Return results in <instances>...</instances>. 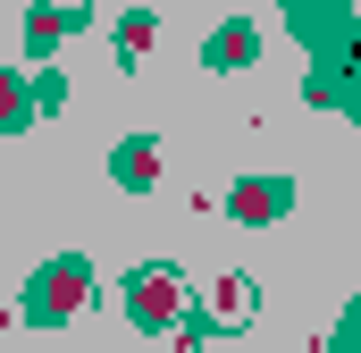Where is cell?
<instances>
[{"label": "cell", "mask_w": 361, "mask_h": 353, "mask_svg": "<svg viewBox=\"0 0 361 353\" xmlns=\"http://www.w3.org/2000/svg\"><path fill=\"white\" fill-rule=\"evenodd\" d=\"M202 311H210V328H252V311H261V286H252L244 269H235V277H210Z\"/></svg>", "instance_id": "cell-3"}, {"label": "cell", "mask_w": 361, "mask_h": 353, "mask_svg": "<svg viewBox=\"0 0 361 353\" xmlns=\"http://www.w3.org/2000/svg\"><path fill=\"white\" fill-rule=\"evenodd\" d=\"M152 34H160V17H152V8H126V17H118V51H126V59H143V51H152Z\"/></svg>", "instance_id": "cell-8"}, {"label": "cell", "mask_w": 361, "mask_h": 353, "mask_svg": "<svg viewBox=\"0 0 361 353\" xmlns=\"http://www.w3.org/2000/svg\"><path fill=\"white\" fill-rule=\"evenodd\" d=\"M25 34H34L25 51L42 59V51H59V34H76V8H59V0H42V8H25Z\"/></svg>", "instance_id": "cell-6"}, {"label": "cell", "mask_w": 361, "mask_h": 353, "mask_svg": "<svg viewBox=\"0 0 361 353\" xmlns=\"http://www.w3.org/2000/svg\"><path fill=\"white\" fill-rule=\"evenodd\" d=\"M345 345H353V353H361V311H353V328H345Z\"/></svg>", "instance_id": "cell-10"}, {"label": "cell", "mask_w": 361, "mask_h": 353, "mask_svg": "<svg viewBox=\"0 0 361 353\" xmlns=\"http://www.w3.org/2000/svg\"><path fill=\"white\" fill-rule=\"evenodd\" d=\"M0 118H8V126H25V118H34V109H25V85H17V76L0 85Z\"/></svg>", "instance_id": "cell-9"}, {"label": "cell", "mask_w": 361, "mask_h": 353, "mask_svg": "<svg viewBox=\"0 0 361 353\" xmlns=\"http://www.w3.org/2000/svg\"><path fill=\"white\" fill-rule=\"evenodd\" d=\"M202 59H210V68H252V59H261V25H244V17H235V25H219Z\"/></svg>", "instance_id": "cell-5"}, {"label": "cell", "mask_w": 361, "mask_h": 353, "mask_svg": "<svg viewBox=\"0 0 361 353\" xmlns=\"http://www.w3.org/2000/svg\"><path fill=\"white\" fill-rule=\"evenodd\" d=\"M152 169H160V143H152V135H126V143H118V185H126V193H143Z\"/></svg>", "instance_id": "cell-7"}, {"label": "cell", "mask_w": 361, "mask_h": 353, "mask_svg": "<svg viewBox=\"0 0 361 353\" xmlns=\"http://www.w3.org/2000/svg\"><path fill=\"white\" fill-rule=\"evenodd\" d=\"M286 202H294V185H286V176H244V185L227 193V210H235V219H252V227H261V219H277Z\"/></svg>", "instance_id": "cell-4"}, {"label": "cell", "mask_w": 361, "mask_h": 353, "mask_svg": "<svg viewBox=\"0 0 361 353\" xmlns=\"http://www.w3.org/2000/svg\"><path fill=\"white\" fill-rule=\"evenodd\" d=\"M185 303H193L185 269H169V261H143V269H126V320H135V328L169 337V328L185 320Z\"/></svg>", "instance_id": "cell-1"}, {"label": "cell", "mask_w": 361, "mask_h": 353, "mask_svg": "<svg viewBox=\"0 0 361 353\" xmlns=\"http://www.w3.org/2000/svg\"><path fill=\"white\" fill-rule=\"evenodd\" d=\"M92 303V261L85 253H59V261L34 269V286H25V320H42V328H59V320H76Z\"/></svg>", "instance_id": "cell-2"}]
</instances>
